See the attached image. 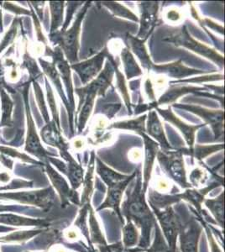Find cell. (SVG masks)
I'll list each match as a JSON object with an SVG mask.
<instances>
[{"instance_id": "cell-1", "label": "cell", "mask_w": 225, "mask_h": 252, "mask_svg": "<svg viewBox=\"0 0 225 252\" xmlns=\"http://www.w3.org/2000/svg\"><path fill=\"white\" fill-rule=\"evenodd\" d=\"M136 182L134 187L126 192L127 198L123 203V215L127 220H131L141 230L140 238V248L146 250L150 247L151 243V233L152 227L154 226L157 220L154 215L146 204L145 198V191L143 190L142 174L140 168L136 170Z\"/></svg>"}, {"instance_id": "cell-2", "label": "cell", "mask_w": 225, "mask_h": 252, "mask_svg": "<svg viewBox=\"0 0 225 252\" xmlns=\"http://www.w3.org/2000/svg\"><path fill=\"white\" fill-rule=\"evenodd\" d=\"M91 1L83 3L82 8L77 13L72 26L65 32H54L50 34V40L55 46H58L62 50L66 60L70 65L78 63V51L80 48V34L82 30V23L89 8Z\"/></svg>"}, {"instance_id": "cell-3", "label": "cell", "mask_w": 225, "mask_h": 252, "mask_svg": "<svg viewBox=\"0 0 225 252\" xmlns=\"http://www.w3.org/2000/svg\"><path fill=\"white\" fill-rule=\"evenodd\" d=\"M163 40L173 44L174 46L188 49L192 52H195L196 54L208 58V60L212 61L215 65L220 66V68H223L225 66L224 56L217 52L215 49L211 48L206 46L205 44L201 43L197 40H195L191 34H189L185 26H183L177 33L164 38Z\"/></svg>"}, {"instance_id": "cell-4", "label": "cell", "mask_w": 225, "mask_h": 252, "mask_svg": "<svg viewBox=\"0 0 225 252\" xmlns=\"http://www.w3.org/2000/svg\"><path fill=\"white\" fill-rule=\"evenodd\" d=\"M31 83L32 82L26 84L22 89L24 103H25V107H26V121H27V134H26L25 152H28L35 158H37L40 162L44 164L48 161L49 158L57 155L50 153L47 150L43 147L41 140L38 135L36 127L34 125V119L32 117L30 103H29L28 90Z\"/></svg>"}, {"instance_id": "cell-5", "label": "cell", "mask_w": 225, "mask_h": 252, "mask_svg": "<svg viewBox=\"0 0 225 252\" xmlns=\"http://www.w3.org/2000/svg\"><path fill=\"white\" fill-rule=\"evenodd\" d=\"M157 158L162 170L171 179H173L183 189H191V184L187 180L182 149L171 151L159 150Z\"/></svg>"}, {"instance_id": "cell-6", "label": "cell", "mask_w": 225, "mask_h": 252, "mask_svg": "<svg viewBox=\"0 0 225 252\" xmlns=\"http://www.w3.org/2000/svg\"><path fill=\"white\" fill-rule=\"evenodd\" d=\"M56 199L52 187L26 192H0V200H12L21 204L33 205L46 210L51 209Z\"/></svg>"}, {"instance_id": "cell-7", "label": "cell", "mask_w": 225, "mask_h": 252, "mask_svg": "<svg viewBox=\"0 0 225 252\" xmlns=\"http://www.w3.org/2000/svg\"><path fill=\"white\" fill-rule=\"evenodd\" d=\"M104 68L101 71L97 78L88 83L85 86L74 89V94L79 97V105L77 107V110L83 105L86 95L90 93H95L97 96L104 97L107 90L112 85V82L114 79V68L113 64L109 61H107L104 64Z\"/></svg>"}, {"instance_id": "cell-8", "label": "cell", "mask_w": 225, "mask_h": 252, "mask_svg": "<svg viewBox=\"0 0 225 252\" xmlns=\"http://www.w3.org/2000/svg\"><path fill=\"white\" fill-rule=\"evenodd\" d=\"M155 110L161 115L165 121L171 123L172 126L179 129V131L183 134V137L185 139L187 145L188 146V148H181V149L183 152V156H189L191 158L192 152L193 150V146H195L196 133L202 127L206 126L205 124L197 125V126L188 125L174 114V112L171 110V106L169 107L168 109H161L160 107H156Z\"/></svg>"}, {"instance_id": "cell-9", "label": "cell", "mask_w": 225, "mask_h": 252, "mask_svg": "<svg viewBox=\"0 0 225 252\" xmlns=\"http://www.w3.org/2000/svg\"><path fill=\"white\" fill-rule=\"evenodd\" d=\"M177 109H184L186 111L193 113L199 116L204 121L205 125L211 126L215 139H220L224 136V121H225V111L223 109H209L197 105L192 104H181L173 103L172 106Z\"/></svg>"}, {"instance_id": "cell-10", "label": "cell", "mask_w": 225, "mask_h": 252, "mask_svg": "<svg viewBox=\"0 0 225 252\" xmlns=\"http://www.w3.org/2000/svg\"><path fill=\"white\" fill-rule=\"evenodd\" d=\"M109 54L110 52L108 46H106L101 52L90 59L70 65L71 69L78 75L83 86L97 78V75L103 70L105 59Z\"/></svg>"}, {"instance_id": "cell-11", "label": "cell", "mask_w": 225, "mask_h": 252, "mask_svg": "<svg viewBox=\"0 0 225 252\" xmlns=\"http://www.w3.org/2000/svg\"><path fill=\"white\" fill-rule=\"evenodd\" d=\"M45 52L46 56H50L53 59V63L60 74L61 79L66 88L67 101L71 110L75 113L74 89L71 79V66L66 60L62 50L58 46H55L54 50H52L48 46H46Z\"/></svg>"}, {"instance_id": "cell-12", "label": "cell", "mask_w": 225, "mask_h": 252, "mask_svg": "<svg viewBox=\"0 0 225 252\" xmlns=\"http://www.w3.org/2000/svg\"><path fill=\"white\" fill-rule=\"evenodd\" d=\"M153 210L161 225L170 252H176L177 236L179 235L181 225L176 213L171 207L165 208L163 210L157 209H153Z\"/></svg>"}, {"instance_id": "cell-13", "label": "cell", "mask_w": 225, "mask_h": 252, "mask_svg": "<svg viewBox=\"0 0 225 252\" xmlns=\"http://www.w3.org/2000/svg\"><path fill=\"white\" fill-rule=\"evenodd\" d=\"M140 29L136 37L146 41L157 26L160 2H140Z\"/></svg>"}, {"instance_id": "cell-14", "label": "cell", "mask_w": 225, "mask_h": 252, "mask_svg": "<svg viewBox=\"0 0 225 252\" xmlns=\"http://www.w3.org/2000/svg\"><path fill=\"white\" fill-rule=\"evenodd\" d=\"M43 166L46 168V173L48 175L51 183L60 196L62 204L67 205L70 203L79 204V197L77 191L69 187L66 179L55 169L52 164L47 161L46 163H44Z\"/></svg>"}, {"instance_id": "cell-15", "label": "cell", "mask_w": 225, "mask_h": 252, "mask_svg": "<svg viewBox=\"0 0 225 252\" xmlns=\"http://www.w3.org/2000/svg\"><path fill=\"white\" fill-rule=\"evenodd\" d=\"M39 64H40L43 72L46 74V77L51 80L52 84L56 87L57 93L63 100L64 105L66 107V111L68 114L69 125H70V130H71V136L74 135V112L72 111L69 104L67 98H66V93L64 91L63 86V82L61 79L60 74L57 71L56 65L52 62L44 60L43 58H39Z\"/></svg>"}, {"instance_id": "cell-16", "label": "cell", "mask_w": 225, "mask_h": 252, "mask_svg": "<svg viewBox=\"0 0 225 252\" xmlns=\"http://www.w3.org/2000/svg\"><path fill=\"white\" fill-rule=\"evenodd\" d=\"M61 130V128L57 126L54 121H50V122L40 129V140H42L49 146H54L59 150L61 157L67 162L73 159V158L69 153V144L63 138Z\"/></svg>"}, {"instance_id": "cell-17", "label": "cell", "mask_w": 225, "mask_h": 252, "mask_svg": "<svg viewBox=\"0 0 225 252\" xmlns=\"http://www.w3.org/2000/svg\"><path fill=\"white\" fill-rule=\"evenodd\" d=\"M151 71L156 72L157 74L166 75L169 78H176V79H183L193 75L207 73L206 71L185 66L182 59L173 63H166V64H161V65L154 64L151 67Z\"/></svg>"}, {"instance_id": "cell-18", "label": "cell", "mask_w": 225, "mask_h": 252, "mask_svg": "<svg viewBox=\"0 0 225 252\" xmlns=\"http://www.w3.org/2000/svg\"><path fill=\"white\" fill-rule=\"evenodd\" d=\"M135 176H136V171L134 172L133 174L129 175V177L127 179L122 181L120 184L114 185V186L108 187V194L106 197L105 201L97 209V211L101 210V209H106V208L113 209L115 212L117 213L120 220L124 223V219H123L121 209H120V205H121V202H122L123 193L132 181L135 178Z\"/></svg>"}, {"instance_id": "cell-19", "label": "cell", "mask_w": 225, "mask_h": 252, "mask_svg": "<svg viewBox=\"0 0 225 252\" xmlns=\"http://www.w3.org/2000/svg\"><path fill=\"white\" fill-rule=\"evenodd\" d=\"M208 89L203 87L194 86H172L160 97L157 101V107L163 104H169L177 101L180 97L188 94H193L197 96L203 97H213L215 99L220 100V97L218 95L208 94Z\"/></svg>"}, {"instance_id": "cell-20", "label": "cell", "mask_w": 225, "mask_h": 252, "mask_svg": "<svg viewBox=\"0 0 225 252\" xmlns=\"http://www.w3.org/2000/svg\"><path fill=\"white\" fill-rule=\"evenodd\" d=\"M201 233L202 227L195 221L188 222L186 224L181 223L178 235L182 252H197Z\"/></svg>"}, {"instance_id": "cell-21", "label": "cell", "mask_w": 225, "mask_h": 252, "mask_svg": "<svg viewBox=\"0 0 225 252\" xmlns=\"http://www.w3.org/2000/svg\"><path fill=\"white\" fill-rule=\"evenodd\" d=\"M146 133L151 139L159 144L162 151H171L174 150L169 143L167 138L165 136V130L162 124L160 121L157 111L155 109L150 110L146 117Z\"/></svg>"}, {"instance_id": "cell-22", "label": "cell", "mask_w": 225, "mask_h": 252, "mask_svg": "<svg viewBox=\"0 0 225 252\" xmlns=\"http://www.w3.org/2000/svg\"><path fill=\"white\" fill-rule=\"evenodd\" d=\"M144 141L145 146V163H144V170H143V190L146 192L148 188L149 183L151 180V172L154 166L155 160L157 158V152L160 150L159 144L151 139L146 133H140Z\"/></svg>"}, {"instance_id": "cell-23", "label": "cell", "mask_w": 225, "mask_h": 252, "mask_svg": "<svg viewBox=\"0 0 225 252\" xmlns=\"http://www.w3.org/2000/svg\"><path fill=\"white\" fill-rule=\"evenodd\" d=\"M127 40H128L129 46V50H131L130 52H133L140 60L143 68L146 70L147 72H151V67L154 65V63H152L151 57L147 52V49L145 45L146 41L138 39L136 36H133L131 34L127 35Z\"/></svg>"}, {"instance_id": "cell-24", "label": "cell", "mask_w": 225, "mask_h": 252, "mask_svg": "<svg viewBox=\"0 0 225 252\" xmlns=\"http://www.w3.org/2000/svg\"><path fill=\"white\" fill-rule=\"evenodd\" d=\"M96 172L99 176L100 178L103 180V183L108 187L114 186L120 184L122 181L126 180L129 177V175L120 174L119 172H115L114 170L108 167L106 164L103 163L99 158H96Z\"/></svg>"}, {"instance_id": "cell-25", "label": "cell", "mask_w": 225, "mask_h": 252, "mask_svg": "<svg viewBox=\"0 0 225 252\" xmlns=\"http://www.w3.org/2000/svg\"><path fill=\"white\" fill-rule=\"evenodd\" d=\"M0 127H11L13 126V109L14 102L6 90L0 88Z\"/></svg>"}, {"instance_id": "cell-26", "label": "cell", "mask_w": 225, "mask_h": 252, "mask_svg": "<svg viewBox=\"0 0 225 252\" xmlns=\"http://www.w3.org/2000/svg\"><path fill=\"white\" fill-rule=\"evenodd\" d=\"M120 57L123 62L124 71L126 73V78L127 80H130L133 78H137L143 74L142 70L138 65L128 46L123 47Z\"/></svg>"}, {"instance_id": "cell-27", "label": "cell", "mask_w": 225, "mask_h": 252, "mask_svg": "<svg viewBox=\"0 0 225 252\" xmlns=\"http://www.w3.org/2000/svg\"><path fill=\"white\" fill-rule=\"evenodd\" d=\"M97 96V94H95V93H90V94L86 95L83 105L76 113V115L77 113H79V116H78V120H77V131H78V134H81L83 132V129L85 128L86 124L91 116Z\"/></svg>"}, {"instance_id": "cell-28", "label": "cell", "mask_w": 225, "mask_h": 252, "mask_svg": "<svg viewBox=\"0 0 225 252\" xmlns=\"http://www.w3.org/2000/svg\"><path fill=\"white\" fill-rule=\"evenodd\" d=\"M146 117L147 115H144L133 120L115 122L108 126L107 129H126V130L135 132L136 134L146 133Z\"/></svg>"}, {"instance_id": "cell-29", "label": "cell", "mask_w": 225, "mask_h": 252, "mask_svg": "<svg viewBox=\"0 0 225 252\" xmlns=\"http://www.w3.org/2000/svg\"><path fill=\"white\" fill-rule=\"evenodd\" d=\"M110 63L113 64L114 68V74H116V84H117V88L120 90L121 94H122L123 99L124 102L126 103L127 109H128L129 115H132V103L130 102V97L129 94L128 89H127V86H126V78L124 77L122 72H120V69H119V66L116 63V61L114 60V57L111 54L108 55V58H107Z\"/></svg>"}, {"instance_id": "cell-30", "label": "cell", "mask_w": 225, "mask_h": 252, "mask_svg": "<svg viewBox=\"0 0 225 252\" xmlns=\"http://www.w3.org/2000/svg\"><path fill=\"white\" fill-rule=\"evenodd\" d=\"M66 163L67 168L66 176L70 181L71 189L77 190L83 184L84 170L80 164L77 163L74 158Z\"/></svg>"}, {"instance_id": "cell-31", "label": "cell", "mask_w": 225, "mask_h": 252, "mask_svg": "<svg viewBox=\"0 0 225 252\" xmlns=\"http://www.w3.org/2000/svg\"><path fill=\"white\" fill-rule=\"evenodd\" d=\"M49 7H50V12H51V28H50V34H52L54 32H58L60 27H63L64 23V7H65V2L63 1H51L49 2Z\"/></svg>"}, {"instance_id": "cell-32", "label": "cell", "mask_w": 225, "mask_h": 252, "mask_svg": "<svg viewBox=\"0 0 225 252\" xmlns=\"http://www.w3.org/2000/svg\"><path fill=\"white\" fill-rule=\"evenodd\" d=\"M43 232L42 229H31V230H18L8 234L4 236H0V242L2 243L23 244L32 238Z\"/></svg>"}, {"instance_id": "cell-33", "label": "cell", "mask_w": 225, "mask_h": 252, "mask_svg": "<svg viewBox=\"0 0 225 252\" xmlns=\"http://www.w3.org/2000/svg\"><path fill=\"white\" fill-rule=\"evenodd\" d=\"M95 159L96 156L94 152H92L91 158L89 161L88 172L86 173L85 178L83 180V192L82 196V204H89L90 196L93 192V185H94V172L95 169Z\"/></svg>"}, {"instance_id": "cell-34", "label": "cell", "mask_w": 225, "mask_h": 252, "mask_svg": "<svg viewBox=\"0 0 225 252\" xmlns=\"http://www.w3.org/2000/svg\"><path fill=\"white\" fill-rule=\"evenodd\" d=\"M102 4L105 6L106 8L111 12L114 16L124 18L127 20H132L134 22H139L140 19L137 17V15L133 12L126 8V6L123 5L121 3L117 2H102Z\"/></svg>"}, {"instance_id": "cell-35", "label": "cell", "mask_w": 225, "mask_h": 252, "mask_svg": "<svg viewBox=\"0 0 225 252\" xmlns=\"http://www.w3.org/2000/svg\"><path fill=\"white\" fill-rule=\"evenodd\" d=\"M127 224L123 228V245L126 248H132L139 241V234L134 223L127 220Z\"/></svg>"}, {"instance_id": "cell-36", "label": "cell", "mask_w": 225, "mask_h": 252, "mask_svg": "<svg viewBox=\"0 0 225 252\" xmlns=\"http://www.w3.org/2000/svg\"><path fill=\"white\" fill-rule=\"evenodd\" d=\"M205 204L211 210L218 223L220 226H224V192L214 199H207Z\"/></svg>"}, {"instance_id": "cell-37", "label": "cell", "mask_w": 225, "mask_h": 252, "mask_svg": "<svg viewBox=\"0 0 225 252\" xmlns=\"http://www.w3.org/2000/svg\"><path fill=\"white\" fill-rule=\"evenodd\" d=\"M225 148L224 144L219 145H208V146H202V145H196L193 146V150L192 152L191 158H196L197 160H202L208 156L212 155L213 153L222 151Z\"/></svg>"}, {"instance_id": "cell-38", "label": "cell", "mask_w": 225, "mask_h": 252, "mask_svg": "<svg viewBox=\"0 0 225 252\" xmlns=\"http://www.w3.org/2000/svg\"><path fill=\"white\" fill-rule=\"evenodd\" d=\"M0 153L2 155L6 156L9 158H16V159H20L24 162H27L30 164H36V165H44L42 162L38 161V160H34L33 158L26 155V153H22V152H19L17 150L14 148H11L9 146H0Z\"/></svg>"}, {"instance_id": "cell-39", "label": "cell", "mask_w": 225, "mask_h": 252, "mask_svg": "<svg viewBox=\"0 0 225 252\" xmlns=\"http://www.w3.org/2000/svg\"><path fill=\"white\" fill-rule=\"evenodd\" d=\"M23 65L30 74V81H37L39 78H42L43 73L38 66L37 63L34 58H32L30 54L26 53L24 55Z\"/></svg>"}, {"instance_id": "cell-40", "label": "cell", "mask_w": 225, "mask_h": 252, "mask_svg": "<svg viewBox=\"0 0 225 252\" xmlns=\"http://www.w3.org/2000/svg\"><path fill=\"white\" fill-rule=\"evenodd\" d=\"M32 83H33V87H34V94H35V98L37 100L38 105H39L40 112L42 114L44 121H45L46 124H47L50 122V116H49L46 100H45L44 95H43L42 89H41V87L40 86V84H39L37 81H32Z\"/></svg>"}, {"instance_id": "cell-41", "label": "cell", "mask_w": 225, "mask_h": 252, "mask_svg": "<svg viewBox=\"0 0 225 252\" xmlns=\"http://www.w3.org/2000/svg\"><path fill=\"white\" fill-rule=\"evenodd\" d=\"M45 83H46V95H47V102H48L49 108L52 111V121L57 124V126L61 128L60 119H59V113L57 111V103L54 97V94L52 91V86L49 83L47 78H45Z\"/></svg>"}, {"instance_id": "cell-42", "label": "cell", "mask_w": 225, "mask_h": 252, "mask_svg": "<svg viewBox=\"0 0 225 252\" xmlns=\"http://www.w3.org/2000/svg\"><path fill=\"white\" fill-rule=\"evenodd\" d=\"M18 26H19V20L18 19H14L11 26H10V28L7 31L5 34L3 35V37L2 38V40L0 41V54L8 46H9V45H11L14 42V39L16 37V35H17L18 31H19Z\"/></svg>"}, {"instance_id": "cell-43", "label": "cell", "mask_w": 225, "mask_h": 252, "mask_svg": "<svg viewBox=\"0 0 225 252\" xmlns=\"http://www.w3.org/2000/svg\"><path fill=\"white\" fill-rule=\"evenodd\" d=\"M154 227L156 229L154 243L150 247L147 252H170L167 243L164 240L157 223H155Z\"/></svg>"}, {"instance_id": "cell-44", "label": "cell", "mask_w": 225, "mask_h": 252, "mask_svg": "<svg viewBox=\"0 0 225 252\" xmlns=\"http://www.w3.org/2000/svg\"><path fill=\"white\" fill-rule=\"evenodd\" d=\"M90 209V216H89V223H90V231H91V241L97 245L106 244L105 240L103 238L102 233L100 231L99 227L97 224L96 219L94 217V211Z\"/></svg>"}, {"instance_id": "cell-45", "label": "cell", "mask_w": 225, "mask_h": 252, "mask_svg": "<svg viewBox=\"0 0 225 252\" xmlns=\"http://www.w3.org/2000/svg\"><path fill=\"white\" fill-rule=\"evenodd\" d=\"M100 252H140L146 250L142 249V248H126L124 247L122 242H119V243L114 244V245H107V244H103V245H98L97 246Z\"/></svg>"}, {"instance_id": "cell-46", "label": "cell", "mask_w": 225, "mask_h": 252, "mask_svg": "<svg viewBox=\"0 0 225 252\" xmlns=\"http://www.w3.org/2000/svg\"><path fill=\"white\" fill-rule=\"evenodd\" d=\"M85 2H67L66 3V7H67V10H66V17L65 22L63 23V27L60 32H65L66 30L68 29V26L71 24V20L74 16V13L76 9H78L79 7L83 5V3Z\"/></svg>"}, {"instance_id": "cell-47", "label": "cell", "mask_w": 225, "mask_h": 252, "mask_svg": "<svg viewBox=\"0 0 225 252\" xmlns=\"http://www.w3.org/2000/svg\"><path fill=\"white\" fill-rule=\"evenodd\" d=\"M31 9H32V16L33 18V20H34V30H35V33H36L37 40L44 44V45H46V46H47V39L43 34L40 20L38 19L37 15L34 14V9H32V6H31Z\"/></svg>"}, {"instance_id": "cell-48", "label": "cell", "mask_w": 225, "mask_h": 252, "mask_svg": "<svg viewBox=\"0 0 225 252\" xmlns=\"http://www.w3.org/2000/svg\"><path fill=\"white\" fill-rule=\"evenodd\" d=\"M2 6L4 9L7 11L12 12L16 15H32L31 12L27 10V9H23L22 7L15 4V3H11V2H4L2 3Z\"/></svg>"}, {"instance_id": "cell-49", "label": "cell", "mask_w": 225, "mask_h": 252, "mask_svg": "<svg viewBox=\"0 0 225 252\" xmlns=\"http://www.w3.org/2000/svg\"><path fill=\"white\" fill-rule=\"evenodd\" d=\"M204 171L201 169H195L192 172L190 176V180H191V185L195 187L199 186L201 184H204Z\"/></svg>"}, {"instance_id": "cell-50", "label": "cell", "mask_w": 225, "mask_h": 252, "mask_svg": "<svg viewBox=\"0 0 225 252\" xmlns=\"http://www.w3.org/2000/svg\"><path fill=\"white\" fill-rule=\"evenodd\" d=\"M145 90H146V94L148 95L149 99L151 101V103L157 102L154 90H153V88H152V83H151L150 79H147L146 83H145Z\"/></svg>"}, {"instance_id": "cell-51", "label": "cell", "mask_w": 225, "mask_h": 252, "mask_svg": "<svg viewBox=\"0 0 225 252\" xmlns=\"http://www.w3.org/2000/svg\"><path fill=\"white\" fill-rule=\"evenodd\" d=\"M30 4L34 6L35 15L39 16L38 19L40 20V21L43 20V8L45 5V2H30Z\"/></svg>"}, {"instance_id": "cell-52", "label": "cell", "mask_w": 225, "mask_h": 252, "mask_svg": "<svg viewBox=\"0 0 225 252\" xmlns=\"http://www.w3.org/2000/svg\"><path fill=\"white\" fill-rule=\"evenodd\" d=\"M0 161L1 163L3 164V166H6L7 168L9 170L13 169V164H14V160H12L11 158H8L4 155H0Z\"/></svg>"}, {"instance_id": "cell-53", "label": "cell", "mask_w": 225, "mask_h": 252, "mask_svg": "<svg viewBox=\"0 0 225 252\" xmlns=\"http://www.w3.org/2000/svg\"><path fill=\"white\" fill-rule=\"evenodd\" d=\"M10 180V176L8 172H0V183L6 184Z\"/></svg>"}, {"instance_id": "cell-54", "label": "cell", "mask_w": 225, "mask_h": 252, "mask_svg": "<svg viewBox=\"0 0 225 252\" xmlns=\"http://www.w3.org/2000/svg\"><path fill=\"white\" fill-rule=\"evenodd\" d=\"M14 230H15V229L14 227L0 225V233L10 232V231H14Z\"/></svg>"}, {"instance_id": "cell-55", "label": "cell", "mask_w": 225, "mask_h": 252, "mask_svg": "<svg viewBox=\"0 0 225 252\" xmlns=\"http://www.w3.org/2000/svg\"><path fill=\"white\" fill-rule=\"evenodd\" d=\"M209 241H211L212 252H220L211 235H209Z\"/></svg>"}, {"instance_id": "cell-56", "label": "cell", "mask_w": 225, "mask_h": 252, "mask_svg": "<svg viewBox=\"0 0 225 252\" xmlns=\"http://www.w3.org/2000/svg\"><path fill=\"white\" fill-rule=\"evenodd\" d=\"M2 3L0 2V34L3 32V20H2V12H1Z\"/></svg>"}, {"instance_id": "cell-57", "label": "cell", "mask_w": 225, "mask_h": 252, "mask_svg": "<svg viewBox=\"0 0 225 252\" xmlns=\"http://www.w3.org/2000/svg\"></svg>"}, {"instance_id": "cell-58", "label": "cell", "mask_w": 225, "mask_h": 252, "mask_svg": "<svg viewBox=\"0 0 225 252\" xmlns=\"http://www.w3.org/2000/svg\"><path fill=\"white\" fill-rule=\"evenodd\" d=\"M0 115H1V114H0Z\"/></svg>"}, {"instance_id": "cell-59", "label": "cell", "mask_w": 225, "mask_h": 252, "mask_svg": "<svg viewBox=\"0 0 225 252\" xmlns=\"http://www.w3.org/2000/svg\"></svg>"}]
</instances>
